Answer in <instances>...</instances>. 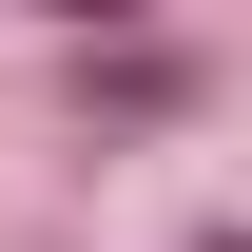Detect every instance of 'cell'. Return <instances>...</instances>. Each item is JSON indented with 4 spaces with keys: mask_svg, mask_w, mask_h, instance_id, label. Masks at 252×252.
<instances>
[{
    "mask_svg": "<svg viewBox=\"0 0 252 252\" xmlns=\"http://www.w3.org/2000/svg\"><path fill=\"white\" fill-rule=\"evenodd\" d=\"M78 20H136V0H78Z\"/></svg>",
    "mask_w": 252,
    "mask_h": 252,
    "instance_id": "obj_1",
    "label": "cell"
}]
</instances>
